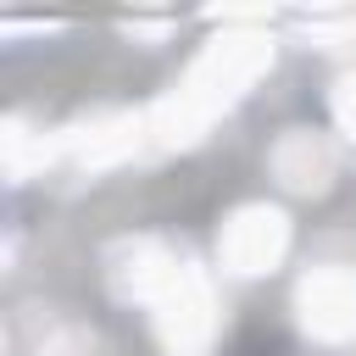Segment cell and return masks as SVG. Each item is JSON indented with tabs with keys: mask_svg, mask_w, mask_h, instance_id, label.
I'll return each instance as SVG.
<instances>
[{
	"mask_svg": "<svg viewBox=\"0 0 356 356\" xmlns=\"http://www.w3.org/2000/svg\"><path fill=\"white\" fill-rule=\"evenodd\" d=\"M273 67V39L261 28H222L217 39H206V50L189 61V72L172 83L178 95H189L206 117L228 111L261 72Z\"/></svg>",
	"mask_w": 356,
	"mask_h": 356,
	"instance_id": "cell-1",
	"label": "cell"
},
{
	"mask_svg": "<svg viewBox=\"0 0 356 356\" xmlns=\"http://www.w3.org/2000/svg\"><path fill=\"white\" fill-rule=\"evenodd\" d=\"M156 317V339L172 356H206L217 339V289L195 261H178L172 284L161 289V300L150 306Z\"/></svg>",
	"mask_w": 356,
	"mask_h": 356,
	"instance_id": "cell-2",
	"label": "cell"
},
{
	"mask_svg": "<svg viewBox=\"0 0 356 356\" xmlns=\"http://www.w3.org/2000/svg\"><path fill=\"white\" fill-rule=\"evenodd\" d=\"M284 250H289V217L278 206H267V200L234 206L222 217V228H217V261L228 273H239V278L273 273L284 261Z\"/></svg>",
	"mask_w": 356,
	"mask_h": 356,
	"instance_id": "cell-3",
	"label": "cell"
},
{
	"mask_svg": "<svg viewBox=\"0 0 356 356\" xmlns=\"http://www.w3.org/2000/svg\"><path fill=\"white\" fill-rule=\"evenodd\" d=\"M56 139H61V161H67V167L100 172V167L128 161V156L145 145V111L134 117V111L106 106V111H89V117H78V122L56 128Z\"/></svg>",
	"mask_w": 356,
	"mask_h": 356,
	"instance_id": "cell-4",
	"label": "cell"
},
{
	"mask_svg": "<svg viewBox=\"0 0 356 356\" xmlns=\"http://www.w3.org/2000/svg\"><path fill=\"white\" fill-rule=\"evenodd\" d=\"M100 267H106V289H111L117 300H128V306H134V300H139V306H156L161 289H167L172 273H178V256H172L156 234H122V239L106 245Z\"/></svg>",
	"mask_w": 356,
	"mask_h": 356,
	"instance_id": "cell-5",
	"label": "cell"
},
{
	"mask_svg": "<svg viewBox=\"0 0 356 356\" xmlns=\"http://www.w3.org/2000/svg\"><path fill=\"white\" fill-rule=\"evenodd\" d=\"M295 317L323 345L356 339V273L350 267H312L295 284Z\"/></svg>",
	"mask_w": 356,
	"mask_h": 356,
	"instance_id": "cell-6",
	"label": "cell"
},
{
	"mask_svg": "<svg viewBox=\"0 0 356 356\" xmlns=\"http://www.w3.org/2000/svg\"><path fill=\"white\" fill-rule=\"evenodd\" d=\"M267 167L273 178L289 189V195H323L334 184V145L317 134V128H284L267 150Z\"/></svg>",
	"mask_w": 356,
	"mask_h": 356,
	"instance_id": "cell-7",
	"label": "cell"
},
{
	"mask_svg": "<svg viewBox=\"0 0 356 356\" xmlns=\"http://www.w3.org/2000/svg\"><path fill=\"white\" fill-rule=\"evenodd\" d=\"M0 156H6V178L11 184H28L33 172H44V167L61 161V139L44 134V128H33L22 111H11L0 122Z\"/></svg>",
	"mask_w": 356,
	"mask_h": 356,
	"instance_id": "cell-8",
	"label": "cell"
},
{
	"mask_svg": "<svg viewBox=\"0 0 356 356\" xmlns=\"http://www.w3.org/2000/svg\"><path fill=\"white\" fill-rule=\"evenodd\" d=\"M95 350H100V339L78 323H61V317H44L39 339L28 345V356H95Z\"/></svg>",
	"mask_w": 356,
	"mask_h": 356,
	"instance_id": "cell-9",
	"label": "cell"
},
{
	"mask_svg": "<svg viewBox=\"0 0 356 356\" xmlns=\"http://www.w3.org/2000/svg\"><path fill=\"white\" fill-rule=\"evenodd\" d=\"M300 33L317 50H345V44H356V11H312V17H300Z\"/></svg>",
	"mask_w": 356,
	"mask_h": 356,
	"instance_id": "cell-10",
	"label": "cell"
},
{
	"mask_svg": "<svg viewBox=\"0 0 356 356\" xmlns=\"http://www.w3.org/2000/svg\"><path fill=\"white\" fill-rule=\"evenodd\" d=\"M328 111H334L339 134H345V139H356V72H345V78L334 83V95H328Z\"/></svg>",
	"mask_w": 356,
	"mask_h": 356,
	"instance_id": "cell-11",
	"label": "cell"
},
{
	"mask_svg": "<svg viewBox=\"0 0 356 356\" xmlns=\"http://www.w3.org/2000/svg\"><path fill=\"white\" fill-rule=\"evenodd\" d=\"M167 28H172V22H161V17H156V22H139V17H128V22H122V33H128V39H167Z\"/></svg>",
	"mask_w": 356,
	"mask_h": 356,
	"instance_id": "cell-12",
	"label": "cell"
}]
</instances>
